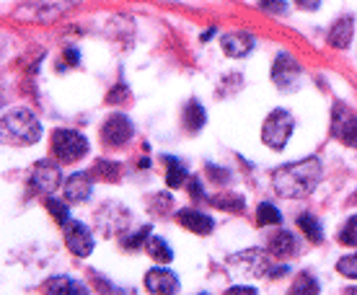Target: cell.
<instances>
[{"label": "cell", "mask_w": 357, "mask_h": 295, "mask_svg": "<svg viewBox=\"0 0 357 295\" xmlns=\"http://www.w3.org/2000/svg\"><path fill=\"white\" fill-rule=\"evenodd\" d=\"M321 174H324V169L319 158L295 161V163H287V166H280V169L272 174V187H275V192L280 197L301 199V197H308L313 189L319 187Z\"/></svg>", "instance_id": "6da1fadb"}, {"label": "cell", "mask_w": 357, "mask_h": 295, "mask_svg": "<svg viewBox=\"0 0 357 295\" xmlns=\"http://www.w3.org/2000/svg\"><path fill=\"white\" fill-rule=\"evenodd\" d=\"M3 130L13 145H34L42 137V122L31 109H10L3 116Z\"/></svg>", "instance_id": "7a4b0ae2"}, {"label": "cell", "mask_w": 357, "mask_h": 295, "mask_svg": "<svg viewBox=\"0 0 357 295\" xmlns=\"http://www.w3.org/2000/svg\"><path fill=\"white\" fill-rule=\"evenodd\" d=\"M295 130V116L287 109H275L269 112V116L264 119L261 127V143L272 148V151H282L285 143L290 140V135Z\"/></svg>", "instance_id": "3957f363"}, {"label": "cell", "mask_w": 357, "mask_h": 295, "mask_svg": "<svg viewBox=\"0 0 357 295\" xmlns=\"http://www.w3.org/2000/svg\"><path fill=\"white\" fill-rule=\"evenodd\" d=\"M52 153H54V158L63 163L81 161L83 156L89 153V140H86V135H81L78 130L60 127V130L52 133Z\"/></svg>", "instance_id": "277c9868"}, {"label": "cell", "mask_w": 357, "mask_h": 295, "mask_svg": "<svg viewBox=\"0 0 357 295\" xmlns=\"http://www.w3.org/2000/svg\"><path fill=\"white\" fill-rule=\"evenodd\" d=\"M78 0H36L31 6L18 10V16H29L26 21H39V24H47V21H57L65 10L73 8Z\"/></svg>", "instance_id": "5b68a950"}, {"label": "cell", "mask_w": 357, "mask_h": 295, "mask_svg": "<svg viewBox=\"0 0 357 295\" xmlns=\"http://www.w3.org/2000/svg\"><path fill=\"white\" fill-rule=\"evenodd\" d=\"M63 184L60 176V166L52 161H36L31 171V189L39 195H52L54 189Z\"/></svg>", "instance_id": "8992f818"}, {"label": "cell", "mask_w": 357, "mask_h": 295, "mask_svg": "<svg viewBox=\"0 0 357 295\" xmlns=\"http://www.w3.org/2000/svg\"><path fill=\"white\" fill-rule=\"evenodd\" d=\"M63 228H65V243H68L70 254L81 257V259L89 257L91 251H93V236H91L89 228L83 223H78V220H68Z\"/></svg>", "instance_id": "52a82bcc"}, {"label": "cell", "mask_w": 357, "mask_h": 295, "mask_svg": "<svg viewBox=\"0 0 357 295\" xmlns=\"http://www.w3.org/2000/svg\"><path fill=\"white\" fill-rule=\"evenodd\" d=\"M301 78V68L290 54H277L272 65V81L280 91H293Z\"/></svg>", "instance_id": "ba28073f"}, {"label": "cell", "mask_w": 357, "mask_h": 295, "mask_svg": "<svg viewBox=\"0 0 357 295\" xmlns=\"http://www.w3.org/2000/svg\"><path fill=\"white\" fill-rule=\"evenodd\" d=\"M132 137V122L125 114H112L101 127V140L112 148H122Z\"/></svg>", "instance_id": "9c48e42d"}, {"label": "cell", "mask_w": 357, "mask_h": 295, "mask_svg": "<svg viewBox=\"0 0 357 295\" xmlns=\"http://www.w3.org/2000/svg\"><path fill=\"white\" fill-rule=\"evenodd\" d=\"M231 264L243 275H251V278H261V275H269V262L261 251L251 249V251H241L231 257Z\"/></svg>", "instance_id": "30bf717a"}, {"label": "cell", "mask_w": 357, "mask_h": 295, "mask_svg": "<svg viewBox=\"0 0 357 295\" xmlns=\"http://www.w3.org/2000/svg\"><path fill=\"white\" fill-rule=\"evenodd\" d=\"M145 287H148V293H153V295H174V293H178V278L166 267L151 269V272L145 275Z\"/></svg>", "instance_id": "8fae6325"}, {"label": "cell", "mask_w": 357, "mask_h": 295, "mask_svg": "<svg viewBox=\"0 0 357 295\" xmlns=\"http://www.w3.org/2000/svg\"><path fill=\"white\" fill-rule=\"evenodd\" d=\"M176 220H178V225H184L187 231L199 233V236H207V233L215 228L213 218L205 215V213H199V210H195V207H184V210H178Z\"/></svg>", "instance_id": "7c38bea8"}, {"label": "cell", "mask_w": 357, "mask_h": 295, "mask_svg": "<svg viewBox=\"0 0 357 295\" xmlns=\"http://www.w3.org/2000/svg\"><path fill=\"white\" fill-rule=\"evenodd\" d=\"M91 189H93L91 174L78 171V174H73L70 179L63 184V195L68 202H86V199L91 197Z\"/></svg>", "instance_id": "4fadbf2b"}, {"label": "cell", "mask_w": 357, "mask_h": 295, "mask_svg": "<svg viewBox=\"0 0 357 295\" xmlns=\"http://www.w3.org/2000/svg\"><path fill=\"white\" fill-rule=\"evenodd\" d=\"M220 45H223V52L228 54V57H246V54L254 50V45H257V39L251 34H246V31H233V34H225L223 39H220Z\"/></svg>", "instance_id": "5bb4252c"}, {"label": "cell", "mask_w": 357, "mask_h": 295, "mask_svg": "<svg viewBox=\"0 0 357 295\" xmlns=\"http://www.w3.org/2000/svg\"><path fill=\"white\" fill-rule=\"evenodd\" d=\"M352 39H355V21H352V16H342L340 21H334V27L329 31V47L347 50Z\"/></svg>", "instance_id": "9a60e30c"}, {"label": "cell", "mask_w": 357, "mask_h": 295, "mask_svg": "<svg viewBox=\"0 0 357 295\" xmlns=\"http://www.w3.org/2000/svg\"><path fill=\"white\" fill-rule=\"evenodd\" d=\"M207 122V114L205 109H202V104L199 101H189L187 107H184V127H187V133H199L202 127H205Z\"/></svg>", "instance_id": "2e32d148"}, {"label": "cell", "mask_w": 357, "mask_h": 295, "mask_svg": "<svg viewBox=\"0 0 357 295\" xmlns=\"http://www.w3.org/2000/svg\"><path fill=\"white\" fill-rule=\"evenodd\" d=\"M145 251H148L151 259L158 262V264H169V262H174V251H171V246L166 243V239H161V236H151V239L145 241Z\"/></svg>", "instance_id": "e0dca14e"}, {"label": "cell", "mask_w": 357, "mask_h": 295, "mask_svg": "<svg viewBox=\"0 0 357 295\" xmlns=\"http://www.w3.org/2000/svg\"><path fill=\"white\" fill-rule=\"evenodd\" d=\"M47 293H57V295H83L86 293V287L78 282V280H70V278H52L47 280Z\"/></svg>", "instance_id": "ac0fdd59"}, {"label": "cell", "mask_w": 357, "mask_h": 295, "mask_svg": "<svg viewBox=\"0 0 357 295\" xmlns=\"http://www.w3.org/2000/svg\"><path fill=\"white\" fill-rule=\"evenodd\" d=\"M269 249H272V254H277V257H293L295 254V236L287 231H277L275 236H272V241H269Z\"/></svg>", "instance_id": "d6986e66"}, {"label": "cell", "mask_w": 357, "mask_h": 295, "mask_svg": "<svg viewBox=\"0 0 357 295\" xmlns=\"http://www.w3.org/2000/svg\"><path fill=\"white\" fill-rule=\"evenodd\" d=\"M334 135H337L344 145H349V148H357V116L347 114V119H344V122H340V119H337V122H334Z\"/></svg>", "instance_id": "ffe728a7"}, {"label": "cell", "mask_w": 357, "mask_h": 295, "mask_svg": "<svg viewBox=\"0 0 357 295\" xmlns=\"http://www.w3.org/2000/svg\"><path fill=\"white\" fill-rule=\"evenodd\" d=\"M298 228L308 236V241L313 243H321L324 241V231H321V223L313 218V215L303 213V215H298Z\"/></svg>", "instance_id": "44dd1931"}, {"label": "cell", "mask_w": 357, "mask_h": 295, "mask_svg": "<svg viewBox=\"0 0 357 295\" xmlns=\"http://www.w3.org/2000/svg\"><path fill=\"white\" fill-rule=\"evenodd\" d=\"M293 293H298V295H303V293L319 295V293H321V285H319V280L313 278V275H308V272H301V275L295 278V282H293Z\"/></svg>", "instance_id": "7402d4cb"}, {"label": "cell", "mask_w": 357, "mask_h": 295, "mask_svg": "<svg viewBox=\"0 0 357 295\" xmlns=\"http://www.w3.org/2000/svg\"><path fill=\"white\" fill-rule=\"evenodd\" d=\"M166 163H169V171H166V184H169L171 189H178L189 176L187 169H184V163L171 161V158H166Z\"/></svg>", "instance_id": "603a6c76"}, {"label": "cell", "mask_w": 357, "mask_h": 295, "mask_svg": "<svg viewBox=\"0 0 357 295\" xmlns=\"http://www.w3.org/2000/svg\"><path fill=\"white\" fill-rule=\"evenodd\" d=\"M257 220H259V225H280L282 223V215H280V210H277L275 205L261 202V205L257 207Z\"/></svg>", "instance_id": "cb8c5ba5"}, {"label": "cell", "mask_w": 357, "mask_h": 295, "mask_svg": "<svg viewBox=\"0 0 357 295\" xmlns=\"http://www.w3.org/2000/svg\"><path fill=\"white\" fill-rule=\"evenodd\" d=\"M340 243H344V246H357V215H352L347 223L342 225Z\"/></svg>", "instance_id": "d4e9b609"}, {"label": "cell", "mask_w": 357, "mask_h": 295, "mask_svg": "<svg viewBox=\"0 0 357 295\" xmlns=\"http://www.w3.org/2000/svg\"><path fill=\"white\" fill-rule=\"evenodd\" d=\"M151 239V228L145 225V228H140V231H135V233H130L127 239H122V246L125 249H140V246H145V241Z\"/></svg>", "instance_id": "484cf974"}, {"label": "cell", "mask_w": 357, "mask_h": 295, "mask_svg": "<svg viewBox=\"0 0 357 295\" xmlns=\"http://www.w3.org/2000/svg\"><path fill=\"white\" fill-rule=\"evenodd\" d=\"M215 207H223V210H231V213H243V199L241 197H223V195H218L210 199Z\"/></svg>", "instance_id": "4316f807"}, {"label": "cell", "mask_w": 357, "mask_h": 295, "mask_svg": "<svg viewBox=\"0 0 357 295\" xmlns=\"http://www.w3.org/2000/svg\"><path fill=\"white\" fill-rule=\"evenodd\" d=\"M151 213L153 215H171L174 213V199H171V195H155L153 197Z\"/></svg>", "instance_id": "83f0119b"}, {"label": "cell", "mask_w": 357, "mask_h": 295, "mask_svg": "<svg viewBox=\"0 0 357 295\" xmlns=\"http://www.w3.org/2000/svg\"><path fill=\"white\" fill-rule=\"evenodd\" d=\"M337 272L344 275L349 280H357V254H349V257H342L337 262Z\"/></svg>", "instance_id": "f1b7e54d"}, {"label": "cell", "mask_w": 357, "mask_h": 295, "mask_svg": "<svg viewBox=\"0 0 357 295\" xmlns=\"http://www.w3.org/2000/svg\"><path fill=\"white\" fill-rule=\"evenodd\" d=\"M47 210L54 215V220L60 225H65L68 220H70V213H68V207L63 205V202H57V199H47Z\"/></svg>", "instance_id": "f546056e"}, {"label": "cell", "mask_w": 357, "mask_h": 295, "mask_svg": "<svg viewBox=\"0 0 357 295\" xmlns=\"http://www.w3.org/2000/svg\"><path fill=\"white\" fill-rule=\"evenodd\" d=\"M96 174H101L104 179H116V176H119V166H116V163H109V161H98Z\"/></svg>", "instance_id": "4dcf8cb0"}, {"label": "cell", "mask_w": 357, "mask_h": 295, "mask_svg": "<svg viewBox=\"0 0 357 295\" xmlns=\"http://www.w3.org/2000/svg\"><path fill=\"white\" fill-rule=\"evenodd\" d=\"M130 96V91H127V86L125 83H119V86H116L114 91H109V104H122V101H125V98Z\"/></svg>", "instance_id": "1f68e13d"}, {"label": "cell", "mask_w": 357, "mask_h": 295, "mask_svg": "<svg viewBox=\"0 0 357 295\" xmlns=\"http://www.w3.org/2000/svg\"><path fill=\"white\" fill-rule=\"evenodd\" d=\"M259 8L269 13H285V3L282 0H259Z\"/></svg>", "instance_id": "d6a6232c"}, {"label": "cell", "mask_w": 357, "mask_h": 295, "mask_svg": "<svg viewBox=\"0 0 357 295\" xmlns=\"http://www.w3.org/2000/svg\"><path fill=\"white\" fill-rule=\"evenodd\" d=\"M189 195L195 197V199H205V192H202V184L197 179H192L189 181Z\"/></svg>", "instance_id": "836d02e7"}, {"label": "cell", "mask_w": 357, "mask_h": 295, "mask_svg": "<svg viewBox=\"0 0 357 295\" xmlns=\"http://www.w3.org/2000/svg\"><path fill=\"white\" fill-rule=\"evenodd\" d=\"M207 174H210L213 179H220V181H228V179H231V174H228V171L215 169V166H207Z\"/></svg>", "instance_id": "e575fe53"}, {"label": "cell", "mask_w": 357, "mask_h": 295, "mask_svg": "<svg viewBox=\"0 0 357 295\" xmlns=\"http://www.w3.org/2000/svg\"><path fill=\"white\" fill-rule=\"evenodd\" d=\"M295 6L301 10H316L321 6V0H295Z\"/></svg>", "instance_id": "d590c367"}, {"label": "cell", "mask_w": 357, "mask_h": 295, "mask_svg": "<svg viewBox=\"0 0 357 295\" xmlns=\"http://www.w3.org/2000/svg\"><path fill=\"white\" fill-rule=\"evenodd\" d=\"M228 293H246V295H257V287H228Z\"/></svg>", "instance_id": "8d00e7d4"}, {"label": "cell", "mask_w": 357, "mask_h": 295, "mask_svg": "<svg viewBox=\"0 0 357 295\" xmlns=\"http://www.w3.org/2000/svg\"><path fill=\"white\" fill-rule=\"evenodd\" d=\"M65 60L70 65H78V50H68V52H65Z\"/></svg>", "instance_id": "74e56055"}, {"label": "cell", "mask_w": 357, "mask_h": 295, "mask_svg": "<svg viewBox=\"0 0 357 295\" xmlns=\"http://www.w3.org/2000/svg\"><path fill=\"white\" fill-rule=\"evenodd\" d=\"M347 293H357V287H347Z\"/></svg>", "instance_id": "f35d334b"}]
</instances>
